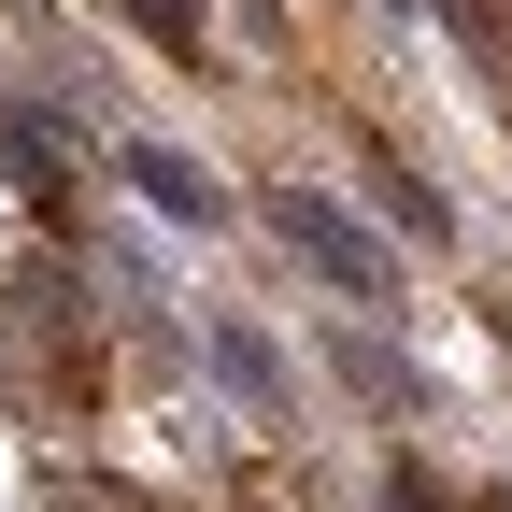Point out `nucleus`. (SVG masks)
Segmentation results:
<instances>
[{"mask_svg": "<svg viewBox=\"0 0 512 512\" xmlns=\"http://www.w3.org/2000/svg\"><path fill=\"white\" fill-rule=\"evenodd\" d=\"M285 228L313 242V271H342V285H370V271H384V256H370V228H342L328 200H285Z\"/></svg>", "mask_w": 512, "mask_h": 512, "instance_id": "f257e3e1", "label": "nucleus"}]
</instances>
